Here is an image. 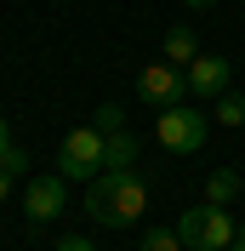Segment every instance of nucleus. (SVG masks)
I'll return each instance as SVG.
<instances>
[{
	"label": "nucleus",
	"mask_w": 245,
	"mask_h": 251,
	"mask_svg": "<svg viewBox=\"0 0 245 251\" xmlns=\"http://www.w3.org/2000/svg\"><path fill=\"white\" fill-rule=\"evenodd\" d=\"M166 63L171 69H183L188 75V63H199V40H194V29H188V23H177V29H166Z\"/></svg>",
	"instance_id": "obj_8"
},
{
	"label": "nucleus",
	"mask_w": 245,
	"mask_h": 251,
	"mask_svg": "<svg viewBox=\"0 0 245 251\" xmlns=\"http://www.w3.org/2000/svg\"><path fill=\"white\" fill-rule=\"evenodd\" d=\"M57 251H92V240H86V234H63Z\"/></svg>",
	"instance_id": "obj_14"
},
{
	"label": "nucleus",
	"mask_w": 245,
	"mask_h": 251,
	"mask_svg": "<svg viewBox=\"0 0 245 251\" xmlns=\"http://www.w3.org/2000/svg\"><path fill=\"white\" fill-rule=\"evenodd\" d=\"M137 251H183V240H177V228H148Z\"/></svg>",
	"instance_id": "obj_13"
},
{
	"label": "nucleus",
	"mask_w": 245,
	"mask_h": 251,
	"mask_svg": "<svg viewBox=\"0 0 245 251\" xmlns=\"http://www.w3.org/2000/svg\"><path fill=\"white\" fill-rule=\"evenodd\" d=\"M12 149V126H6V114H0V154Z\"/></svg>",
	"instance_id": "obj_15"
},
{
	"label": "nucleus",
	"mask_w": 245,
	"mask_h": 251,
	"mask_svg": "<svg viewBox=\"0 0 245 251\" xmlns=\"http://www.w3.org/2000/svg\"><path fill=\"white\" fill-rule=\"evenodd\" d=\"M108 143V172H137V137L131 131H114V137H103Z\"/></svg>",
	"instance_id": "obj_10"
},
{
	"label": "nucleus",
	"mask_w": 245,
	"mask_h": 251,
	"mask_svg": "<svg viewBox=\"0 0 245 251\" xmlns=\"http://www.w3.org/2000/svg\"><path fill=\"white\" fill-rule=\"evenodd\" d=\"M92 126L103 131V137H114V131H125V109H120V103H97Z\"/></svg>",
	"instance_id": "obj_12"
},
{
	"label": "nucleus",
	"mask_w": 245,
	"mask_h": 251,
	"mask_svg": "<svg viewBox=\"0 0 245 251\" xmlns=\"http://www.w3.org/2000/svg\"><path fill=\"white\" fill-rule=\"evenodd\" d=\"M137 97L148 103V109H177V103L188 97V80H183V69H171V63L160 57V63H148V69L137 75Z\"/></svg>",
	"instance_id": "obj_5"
},
{
	"label": "nucleus",
	"mask_w": 245,
	"mask_h": 251,
	"mask_svg": "<svg viewBox=\"0 0 245 251\" xmlns=\"http://www.w3.org/2000/svg\"><path fill=\"white\" fill-rule=\"evenodd\" d=\"M228 251H245V234H240V240H234V246H228Z\"/></svg>",
	"instance_id": "obj_18"
},
{
	"label": "nucleus",
	"mask_w": 245,
	"mask_h": 251,
	"mask_svg": "<svg viewBox=\"0 0 245 251\" xmlns=\"http://www.w3.org/2000/svg\"><path fill=\"white\" fill-rule=\"evenodd\" d=\"M211 120L222 126V131H240V126H245V92H222L211 103Z\"/></svg>",
	"instance_id": "obj_11"
},
{
	"label": "nucleus",
	"mask_w": 245,
	"mask_h": 251,
	"mask_svg": "<svg viewBox=\"0 0 245 251\" xmlns=\"http://www.w3.org/2000/svg\"><path fill=\"white\" fill-rule=\"evenodd\" d=\"M177 240H183V251H228L234 240H240V228H234V217L222 211V205H188L183 217H177Z\"/></svg>",
	"instance_id": "obj_3"
},
{
	"label": "nucleus",
	"mask_w": 245,
	"mask_h": 251,
	"mask_svg": "<svg viewBox=\"0 0 245 251\" xmlns=\"http://www.w3.org/2000/svg\"><path fill=\"white\" fill-rule=\"evenodd\" d=\"M6 200H12V177L0 172V205H6Z\"/></svg>",
	"instance_id": "obj_16"
},
{
	"label": "nucleus",
	"mask_w": 245,
	"mask_h": 251,
	"mask_svg": "<svg viewBox=\"0 0 245 251\" xmlns=\"http://www.w3.org/2000/svg\"><path fill=\"white\" fill-rule=\"evenodd\" d=\"M108 143H103V131L97 126H74L69 137H63V149H57V177L63 183H97V177L108 172Z\"/></svg>",
	"instance_id": "obj_2"
},
{
	"label": "nucleus",
	"mask_w": 245,
	"mask_h": 251,
	"mask_svg": "<svg viewBox=\"0 0 245 251\" xmlns=\"http://www.w3.org/2000/svg\"><path fill=\"white\" fill-rule=\"evenodd\" d=\"M188 97H199V103H217L222 92H234V63L228 57H205L199 51V63H188Z\"/></svg>",
	"instance_id": "obj_6"
},
{
	"label": "nucleus",
	"mask_w": 245,
	"mask_h": 251,
	"mask_svg": "<svg viewBox=\"0 0 245 251\" xmlns=\"http://www.w3.org/2000/svg\"><path fill=\"white\" fill-rule=\"evenodd\" d=\"M183 6H194V12H205V6H217V0H183Z\"/></svg>",
	"instance_id": "obj_17"
},
{
	"label": "nucleus",
	"mask_w": 245,
	"mask_h": 251,
	"mask_svg": "<svg viewBox=\"0 0 245 251\" xmlns=\"http://www.w3.org/2000/svg\"><path fill=\"white\" fill-rule=\"evenodd\" d=\"M63 205H69V183H63L57 172H51V177H34V183L23 188V217H29V223H57Z\"/></svg>",
	"instance_id": "obj_7"
},
{
	"label": "nucleus",
	"mask_w": 245,
	"mask_h": 251,
	"mask_svg": "<svg viewBox=\"0 0 245 251\" xmlns=\"http://www.w3.org/2000/svg\"><path fill=\"white\" fill-rule=\"evenodd\" d=\"M205 131H211L205 109H188V103H177V109H160V126H154V137L166 143L171 154H199Z\"/></svg>",
	"instance_id": "obj_4"
},
{
	"label": "nucleus",
	"mask_w": 245,
	"mask_h": 251,
	"mask_svg": "<svg viewBox=\"0 0 245 251\" xmlns=\"http://www.w3.org/2000/svg\"><path fill=\"white\" fill-rule=\"evenodd\" d=\"M86 217L103 223V228H131V223L148 211V183L137 172H103L97 183H86Z\"/></svg>",
	"instance_id": "obj_1"
},
{
	"label": "nucleus",
	"mask_w": 245,
	"mask_h": 251,
	"mask_svg": "<svg viewBox=\"0 0 245 251\" xmlns=\"http://www.w3.org/2000/svg\"><path fill=\"white\" fill-rule=\"evenodd\" d=\"M234 200H240V172H234V166H217V172L205 177V205H222V211H228Z\"/></svg>",
	"instance_id": "obj_9"
}]
</instances>
